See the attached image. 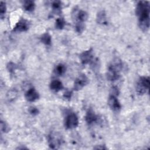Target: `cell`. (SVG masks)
<instances>
[{"label":"cell","mask_w":150,"mask_h":150,"mask_svg":"<svg viewBox=\"0 0 150 150\" xmlns=\"http://www.w3.org/2000/svg\"><path fill=\"white\" fill-rule=\"evenodd\" d=\"M149 2L139 1L137 5L135 13L138 17V25L143 32H146L149 28Z\"/></svg>","instance_id":"obj_1"},{"label":"cell","mask_w":150,"mask_h":150,"mask_svg":"<svg viewBox=\"0 0 150 150\" xmlns=\"http://www.w3.org/2000/svg\"><path fill=\"white\" fill-rule=\"evenodd\" d=\"M122 63L121 60L118 58L114 59L108 66L106 74L107 80L110 81H115L118 80L120 77V72L122 69Z\"/></svg>","instance_id":"obj_2"},{"label":"cell","mask_w":150,"mask_h":150,"mask_svg":"<svg viewBox=\"0 0 150 150\" xmlns=\"http://www.w3.org/2000/svg\"><path fill=\"white\" fill-rule=\"evenodd\" d=\"M149 77H141L136 84V92L138 95H144L148 92L149 87Z\"/></svg>","instance_id":"obj_3"},{"label":"cell","mask_w":150,"mask_h":150,"mask_svg":"<svg viewBox=\"0 0 150 150\" xmlns=\"http://www.w3.org/2000/svg\"><path fill=\"white\" fill-rule=\"evenodd\" d=\"M47 139L49 145L52 149L59 148L63 142L62 136L59 133L56 132H50L48 135Z\"/></svg>","instance_id":"obj_4"},{"label":"cell","mask_w":150,"mask_h":150,"mask_svg":"<svg viewBox=\"0 0 150 150\" xmlns=\"http://www.w3.org/2000/svg\"><path fill=\"white\" fill-rule=\"evenodd\" d=\"M79 125V118L75 113L71 112L67 115L64 120V125L67 129H73Z\"/></svg>","instance_id":"obj_5"},{"label":"cell","mask_w":150,"mask_h":150,"mask_svg":"<svg viewBox=\"0 0 150 150\" xmlns=\"http://www.w3.org/2000/svg\"><path fill=\"white\" fill-rule=\"evenodd\" d=\"M72 15L73 21H74V24L84 23L88 18V13L83 10H78L76 9L73 11Z\"/></svg>","instance_id":"obj_6"},{"label":"cell","mask_w":150,"mask_h":150,"mask_svg":"<svg viewBox=\"0 0 150 150\" xmlns=\"http://www.w3.org/2000/svg\"><path fill=\"white\" fill-rule=\"evenodd\" d=\"M89 82L88 77L84 74H81L75 80L73 88L76 91H79L86 86Z\"/></svg>","instance_id":"obj_7"},{"label":"cell","mask_w":150,"mask_h":150,"mask_svg":"<svg viewBox=\"0 0 150 150\" xmlns=\"http://www.w3.org/2000/svg\"><path fill=\"white\" fill-rule=\"evenodd\" d=\"M108 104L114 111H119L121 108V105L117 98V96L115 95L110 94L108 98Z\"/></svg>","instance_id":"obj_8"},{"label":"cell","mask_w":150,"mask_h":150,"mask_svg":"<svg viewBox=\"0 0 150 150\" xmlns=\"http://www.w3.org/2000/svg\"><path fill=\"white\" fill-rule=\"evenodd\" d=\"M81 62L83 64H86L93 60V49L91 48L87 50L84 51L82 52L79 56Z\"/></svg>","instance_id":"obj_9"},{"label":"cell","mask_w":150,"mask_h":150,"mask_svg":"<svg viewBox=\"0 0 150 150\" xmlns=\"http://www.w3.org/2000/svg\"><path fill=\"white\" fill-rule=\"evenodd\" d=\"M29 28V22L25 19H21L19 21V22L16 23L15 27L13 28V31L16 32H23L28 30Z\"/></svg>","instance_id":"obj_10"},{"label":"cell","mask_w":150,"mask_h":150,"mask_svg":"<svg viewBox=\"0 0 150 150\" xmlns=\"http://www.w3.org/2000/svg\"><path fill=\"white\" fill-rule=\"evenodd\" d=\"M25 97L27 101L29 102H33L39 99V94L36 89L32 87L26 91L25 94Z\"/></svg>","instance_id":"obj_11"},{"label":"cell","mask_w":150,"mask_h":150,"mask_svg":"<svg viewBox=\"0 0 150 150\" xmlns=\"http://www.w3.org/2000/svg\"><path fill=\"white\" fill-rule=\"evenodd\" d=\"M85 120H86L87 124L88 125H90L98 121V116L94 112V111L91 108H90L86 112V116H85Z\"/></svg>","instance_id":"obj_12"},{"label":"cell","mask_w":150,"mask_h":150,"mask_svg":"<svg viewBox=\"0 0 150 150\" xmlns=\"http://www.w3.org/2000/svg\"><path fill=\"white\" fill-rule=\"evenodd\" d=\"M97 22L100 25H107V19L106 13L104 11H100L97 14L96 17Z\"/></svg>","instance_id":"obj_13"},{"label":"cell","mask_w":150,"mask_h":150,"mask_svg":"<svg viewBox=\"0 0 150 150\" xmlns=\"http://www.w3.org/2000/svg\"><path fill=\"white\" fill-rule=\"evenodd\" d=\"M50 88L52 90L57 92L63 88V86L62 83L59 80H52L50 84Z\"/></svg>","instance_id":"obj_14"},{"label":"cell","mask_w":150,"mask_h":150,"mask_svg":"<svg viewBox=\"0 0 150 150\" xmlns=\"http://www.w3.org/2000/svg\"><path fill=\"white\" fill-rule=\"evenodd\" d=\"M35 4L32 1H26L23 3V8L26 11L32 12L35 9Z\"/></svg>","instance_id":"obj_15"},{"label":"cell","mask_w":150,"mask_h":150,"mask_svg":"<svg viewBox=\"0 0 150 150\" xmlns=\"http://www.w3.org/2000/svg\"><path fill=\"white\" fill-rule=\"evenodd\" d=\"M66 68L65 66L60 63L57 64L55 67L54 69V73L57 76H62L66 72Z\"/></svg>","instance_id":"obj_16"},{"label":"cell","mask_w":150,"mask_h":150,"mask_svg":"<svg viewBox=\"0 0 150 150\" xmlns=\"http://www.w3.org/2000/svg\"><path fill=\"white\" fill-rule=\"evenodd\" d=\"M41 42L46 46H50L52 43L51 36L47 32L44 33L40 38Z\"/></svg>","instance_id":"obj_17"},{"label":"cell","mask_w":150,"mask_h":150,"mask_svg":"<svg viewBox=\"0 0 150 150\" xmlns=\"http://www.w3.org/2000/svg\"><path fill=\"white\" fill-rule=\"evenodd\" d=\"M66 22L63 18H59L56 20L55 28L57 29H63L65 26Z\"/></svg>","instance_id":"obj_18"},{"label":"cell","mask_w":150,"mask_h":150,"mask_svg":"<svg viewBox=\"0 0 150 150\" xmlns=\"http://www.w3.org/2000/svg\"><path fill=\"white\" fill-rule=\"evenodd\" d=\"M52 6L55 13H59L60 12L62 9V2L59 1H54L52 2Z\"/></svg>","instance_id":"obj_19"},{"label":"cell","mask_w":150,"mask_h":150,"mask_svg":"<svg viewBox=\"0 0 150 150\" xmlns=\"http://www.w3.org/2000/svg\"><path fill=\"white\" fill-rule=\"evenodd\" d=\"M17 96H18V92L15 89H12V90H9L7 93V94H6L7 99L9 101H13L15 98H16L17 97Z\"/></svg>","instance_id":"obj_20"},{"label":"cell","mask_w":150,"mask_h":150,"mask_svg":"<svg viewBox=\"0 0 150 150\" xmlns=\"http://www.w3.org/2000/svg\"><path fill=\"white\" fill-rule=\"evenodd\" d=\"M6 11V4L5 2L1 1L0 3V16L2 19L5 17Z\"/></svg>","instance_id":"obj_21"},{"label":"cell","mask_w":150,"mask_h":150,"mask_svg":"<svg viewBox=\"0 0 150 150\" xmlns=\"http://www.w3.org/2000/svg\"><path fill=\"white\" fill-rule=\"evenodd\" d=\"M1 131L2 132H7L9 131V126L2 120H1Z\"/></svg>","instance_id":"obj_22"},{"label":"cell","mask_w":150,"mask_h":150,"mask_svg":"<svg viewBox=\"0 0 150 150\" xmlns=\"http://www.w3.org/2000/svg\"><path fill=\"white\" fill-rule=\"evenodd\" d=\"M6 67H7L8 70L10 73H13L16 70V69L17 68V66L15 63H13L12 62H9V63H8Z\"/></svg>","instance_id":"obj_23"},{"label":"cell","mask_w":150,"mask_h":150,"mask_svg":"<svg viewBox=\"0 0 150 150\" xmlns=\"http://www.w3.org/2000/svg\"><path fill=\"white\" fill-rule=\"evenodd\" d=\"M29 112L32 115H38L39 114V111L35 107H30L29 108Z\"/></svg>","instance_id":"obj_24"},{"label":"cell","mask_w":150,"mask_h":150,"mask_svg":"<svg viewBox=\"0 0 150 150\" xmlns=\"http://www.w3.org/2000/svg\"><path fill=\"white\" fill-rule=\"evenodd\" d=\"M73 93L70 90H67L64 92V93L63 94V97L67 100H70L72 96Z\"/></svg>","instance_id":"obj_25"},{"label":"cell","mask_w":150,"mask_h":150,"mask_svg":"<svg viewBox=\"0 0 150 150\" xmlns=\"http://www.w3.org/2000/svg\"><path fill=\"white\" fill-rule=\"evenodd\" d=\"M94 149H107V148L106 147H105V146H102V147H101L100 146V145H98V146H96V147H94Z\"/></svg>","instance_id":"obj_26"}]
</instances>
